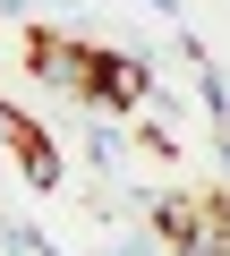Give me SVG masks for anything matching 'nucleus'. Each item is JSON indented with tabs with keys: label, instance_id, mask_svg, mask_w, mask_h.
Listing matches in <instances>:
<instances>
[{
	"label": "nucleus",
	"instance_id": "7ed1b4c3",
	"mask_svg": "<svg viewBox=\"0 0 230 256\" xmlns=\"http://www.w3.org/2000/svg\"><path fill=\"white\" fill-rule=\"evenodd\" d=\"M26 68L43 77V86H60V94H85V68H94V52L77 43V34H26Z\"/></svg>",
	"mask_w": 230,
	"mask_h": 256
},
{
	"label": "nucleus",
	"instance_id": "f257e3e1",
	"mask_svg": "<svg viewBox=\"0 0 230 256\" xmlns=\"http://www.w3.org/2000/svg\"><path fill=\"white\" fill-rule=\"evenodd\" d=\"M154 230L179 256H230V205H213V196H162L154 205Z\"/></svg>",
	"mask_w": 230,
	"mask_h": 256
},
{
	"label": "nucleus",
	"instance_id": "20e7f679",
	"mask_svg": "<svg viewBox=\"0 0 230 256\" xmlns=\"http://www.w3.org/2000/svg\"><path fill=\"white\" fill-rule=\"evenodd\" d=\"M9 146H17V162H26V180H34V188H60V154L43 146V128H34V120H17V128H9Z\"/></svg>",
	"mask_w": 230,
	"mask_h": 256
},
{
	"label": "nucleus",
	"instance_id": "f03ea898",
	"mask_svg": "<svg viewBox=\"0 0 230 256\" xmlns=\"http://www.w3.org/2000/svg\"><path fill=\"white\" fill-rule=\"evenodd\" d=\"M154 94V68L137 60V52H94V68H85V102H102V111H137Z\"/></svg>",
	"mask_w": 230,
	"mask_h": 256
},
{
	"label": "nucleus",
	"instance_id": "39448f33",
	"mask_svg": "<svg viewBox=\"0 0 230 256\" xmlns=\"http://www.w3.org/2000/svg\"><path fill=\"white\" fill-rule=\"evenodd\" d=\"M222 162H230V120H222Z\"/></svg>",
	"mask_w": 230,
	"mask_h": 256
}]
</instances>
